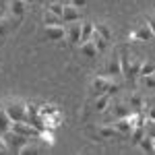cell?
I'll return each instance as SVG.
<instances>
[{
  "instance_id": "obj_3",
  "label": "cell",
  "mask_w": 155,
  "mask_h": 155,
  "mask_svg": "<svg viewBox=\"0 0 155 155\" xmlns=\"http://www.w3.org/2000/svg\"><path fill=\"white\" fill-rule=\"evenodd\" d=\"M6 114H8V118L12 122H23L27 120V107L25 104H17V101H11V104H6Z\"/></svg>"
},
{
  "instance_id": "obj_30",
  "label": "cell",
  "mask_w": 155,
  "mask_h": 155,
  "mask_svg": "<svg viewBox=\"0 0 155 155\" xmlns=\"http://www.w3.org/2000/svg\"><path fill=\"white\" fill-rule=\"evenodd\" d=\"M145 106H147V110H143L145 116H147L149 120H155V101H151V104H149V101H145Z\"/></svg>"
},
{
  "instance_id": "obj_7",
  "label": "cell",
  "mask_w": 155,
  "mask_h": 155,
  "mask_svg": "<svg viewBox=\"0 0 155 155\" xmlns=\"http://www.w3.org/2000/svg\"><path fill=\"white\" fill-rule=\"evenodd\" d=\"M64 35H66V29L62 25H50L44 29V37L50 41H60V39H64Z\"/></svg>"
},
{
  "instance_id": "obj_25",
  "label": "cell",
  "mask_w": 155,
  "mask_h": 155,
  "mask_svg": "<svg viewBox=\"0 0 155 155\" xmlns=\"http://www.w3.org/2000/svg\"><path fill=\"white\" fill-rule=\"evenodd\" d=\"M130 134H132V143H139L145 134H147V132H145V124H141V126H134V128L130 130Z\"/></svg>"
},
{
  "instance_id": "obj_34",
  "label": "cell",
  "mask_w": 155,
  "mask_h": 155,
  "mask_svg": "<svg viewBox=\"0 0 155 155\" xmlns=\"http://www.w3.org/2000/svg\"><path fill=\"white\" fill-rule=\"evenodd\" d=\"M4 25H6V23H2V21H0V33H4Z\"/></svg>"
},
{
  "instance_id": "obj_33",
  "label": "cell",
  "mask_w": 155,
  "mask_h": 155,
  "mask_svg": "<svg viewBox=\"0 0 155 155\" xmlns=\"http://www.w3.org/2000/svg\"><path fill=\"white\" fill-rule=\"evenodd\" d=\"M147 25L151 27V31L155 33V17H147Z\"/></svg>"
},
{
  "instance_id": "obj_11",
  "label": "cell",
  "mask_w": 155,
  "mask_h": 155,
  "mask_svg": "<svg viewBox=\"0 0 155 155\" xmlns=\"http://www.w3.org/2000/svg\"><path fill=\"white\" fill-rule=\"evenodd\" d=\"M128 107H130L132 114H139V112H143L145 110V99L139 93H132L130 99H128Z\"/></svg>"
},
{
  "instance_id": "obj_36",
  "label": "cell",
  "mask_w": 155,
  "mask_h": 155,
  "mask_svg": "<svg viewBox=\"0 0 155 155\" xmlns=\"http://www.w3.org/2000/svg\"><path fill=\"white\" fill-rule=\"evenodd\" d=\"M0 4H2V0H0Z\"/></svg>"
},
{
  "instance_id": "obj_35",
  "label": "cell",
  "mask_w": 155,
  "mask_h": 155,
  "mask_svg": "<svg viewBox=\"0 0 155 155\" xmlns=\"http://www.w3.org/2000/svg\"><path fill=\"white\" fill-rule=\"evenodd\" d=\"M23 2H33V0H23Z\"/></svg>"
},
{
  "instance_id": "obj_22",
  "label": "cell",
  "mask_w": 155,
  "mask_h": 155,
  "mask_svg": "<svg viewBox=\"0 0 155 155\" xmlns=\"http://www.w3.org/2000/svg\"><path fill=\"white\" fill-rule=\"evenodd\" d=\"M147 74H155V62H141V71H139V77H147Z\"/></svg>"
},
{
  "instance_id": "obj_26",
  "label": "cell",
  "mask_w": 155,
  "mask_h": 155,
  "mask_svg": "<svg viewBox=\"0 0 155 155\" xmlns=\"http://www.w3.org/2000/svg\"><path fill=\"white\" fill-rule=\"evenodd\" d=\"M25 107H27V122H31L33 118L39 116V107L37 106H33V104H25Z\"/></svg>"
},
{
  "instance_id": "obj_24",
  "label": "cell",
  "mask_w": 155,
  "mask_h": 155,
  "mask_svg": "<svg viewBox=\"0 0 155 155\" xmlns=\"http://www.w3.org/2000/svg\"><path fill=\"white\" fill-rule=\"evenodd\" d=\"M99 137L112 139V137H116V128H114L112 124H104V126H99Z\"/></svg>"
},
{
  "instance_id": "obj_23",
  "label": "cell",
  "mask_w": 155,
  "mask_h": 155,
  "mask_svg": "<svg viewBox=\"0 0 155 155\" xmlns=\"http://www.w3.org/2000/svg\"><path fill=\"white\" fill-rule=\"evenodd\" d=\"M93 44H95V48H97V54H101V52H106L107 50V39H104V37H99L97 33H93Z\"/></svg>"
},
{
  "instance_id": "obj_21",
  "label": "cell",
  "mask_w": 155,
  "mask_h": 155,
  "mask_svg": "<svg viewBox=\"0 0 155 155\" xmlns=\"http://www.w3.org/2000/svg\"><path fill=\"white\" fill-rule=\"evenodd\" d=\"M93 25H95V33L99 37H104V39H107V41L112 39V31H110V27H107L106 23H93Z\"/></svg>"
},
{
  "instance_id": "obj_15",
  "label": "cell",
  "mask_w": 155,
  "mask_h": 155,
  "mask_svg": "<svg viewBox=\"0 0 155 155\" xmlns=\"http://www.w3.org/2000/svg\"><path fill=\"white\" fill-rule=\"evenodd\" d=\"M110 107H112V114H114V118H126L128 114H132L130 107L126 106V104H110Z\"/></svg>"
},
{
  "instance_id": "obj_2",
  "label": "cell",
  "mask_w": 155,
  "mask_h": 155,
  "mask_svg": "<svg viewBox=\"0 0 155 155\" xmlns=\"http://www.w3.org/2000/svg\"><path fill=\"white\" fill-rule=\"evenodd\" d=\"M2 139H4V143H6V149H12V151H17V153H21L27 143H29V137H23V134H17V132H4L2 134Z\"/></svg>"
},
{
  "instance_id": "obj_13",
  "label": "cell",
  "mask_w": 155,
  "mask_h": 155,
  "mask_svg": "<svg viewBox=\"0 0 155 155\" xmlns=\"http://www.w3.org/2000/svg\"><path fill=\"white\" fill-rule=\"evenodd\" d=\"M68 39H71V44H79L81 41V21L68 23Z\"/></svg>"
},
{
  "instance_id": "obj_17",
  "label": "cell",
  "mask_w": 155,
  "mask_h": 155,
  "mask_svg": "<svg viewBox=\"0 0 155 155\" xmlns=\"http://www.w3.org/2000/svg\"><path fill=\"white\" fill-rule=\"evenodd\" d=\"M81 52H83V56H87V58H95L97 56V48H95V44H93V39L83 41V44H81Z\"/></svg>"
},
{
  "instance_id": "obj_27",
  "label": "cell",
  "mask_w": 155,
  "mask_h": 155,
  "mask_svg": "<svg viewBox=\"0 0 155 155\" xmlns=\"http://www.w3.org/2000/svg\"><path fill=\"white\" fill-rule=\"evenodd\" d=\"M39 114H41L44 118H50V116L58 114V107H56V106H41V107H39Z\"/></svg>"
},
{
  "instance_id": "obj_32",
  "label": "cell",
  "mask_w": 155,
  "mask_h": 155,
  "mask_svg": "<svg viewBox=\"0 0 155 155\" xmlns=\"http://www.w3.org/2000/svg\"><path fill=\"white\" fill-rule=\"evenodd\" d=\"M118 91H120V85L112 83V85H110V89H107V95H114V93H118Z\"/></svg>"
},
{
  "instance_id": "obj_10",
  "label": "cell",
  "mask_w": 155,
  "mask_h": 155,
  "mask_svg": "<svg viewBox=\"0 0 155 155\" xmlns=\"http://www.w3.org/2000/svg\"><path fill=\"white\" fill-rule=\"evenodd\" d=\"M130 116V114H128ZM116 118V124H114V128H116V132H120V134H130V130H132V122H130V118Z\"/></svg>"
},
{
  "instance_id": "obj_12",
  "label": "cell",
  "mask_w": 155,
  "mask_h": 155,
  "mask_svg": "<svg viewBox=\"0 0 155 155\" xmlns=\"http://www.w3.org/2000/svg\"><path fill=\"white\" fill-rule=\"evenodd\" d=\"M93 33H95V25L91 23V21H85V23H81V41H79V44L89 41V39L93 37Z\"/></svg>"
},
{
  "instance_id": "obj_8",
  "label": "cell",
  "mask_w": 155,
  "mask_h": 155,
  "mask_svg": "<svg viewBox=\"0 0 155 155\" xmlns=\"http://www.w3.org/2000/svg\"><path fill=\"white\" fill-rule=\"evenodd\" d=\"M110 85L112 81L107 79V77H99L97 74L95 79H93V85H91V89H93V95H101V93H107V89H110Z\"/></svg>"
},
{
  "instance_id": "obj_31",
  "label": "cell",
  "mask_w": 155,
  "mask_h": 155,
  "mask_svg": "<svg viewBox=\"0 0 155 155\" xmlns=\"http://www.w3.org/2000/svg\"><path fill=\"white\" fill-rule=\"evenodd\" d=\"M72 6H77V8H85L87 4H89V0H71Z\"/></svg>"
},
{
  "instance_id": "obj_20",
  "label": "cell",
  "mask_w": 155,
  "mask_h": 155,
  "mask_svg": "<svg viewBox=\"0 0 155 155\" xmlns=\"http://www.w3.org/2000/svg\"><path fill=\"white\" fill-rule=\"evenodd\" d=\"M44 25L46 27H50V25H64V21H62L60 15H54V12L46 11V15H44Z\"/></svg>"
},
{
  "instance_id": "obj_6",
  "label": "cell",
  "mask_w": 155,
  "mask_h": 155,
  "mask_svg": "<svg viewBox=\"0 0 155 155\" xmlns=\"http://www.w3.org/2000/svg\"><path fill=\"white\" fill-rule=\"evenodd\" d=\"M83 17V8H77L72 4H64V11H62V21L64 23H74V21H81Z\"/></svg>"
},
{
  "instance_id": "obj_19",
  "label": "cell",
  "mask_w": 155,
  "mask_h": 155,
  "mask_svg": "<svg viewBox=\"0 0 155 155\" xmlns=\"http://www.w3.org/2000/svg\"><path fill=\"white\" fill-rule=\"evenodd\" d=\"M107 107H110V95H107V93L97 95V97H95V110L101 114V112H106Z\"/></svg>"
},
{
  "instance_id": "obj_5",
  "label": "cell",
  "mask_w": 155,
  "mask_h": 155,
  "mask_svg": "<svg viewBox=\"0 0 155 155\" xmlns=\"http://www.w3.org/2000/svg\"><path fill=\"white\" fill-rule=\"evenodd\" d=\"M128 37H130V41H151V39H155V33L151 31V27L147 23H143V25H139Z\"/></svg>"
},
{
  "instance_id": "obj_18",
  "label": "cell",
  "mask_w": 155,
  "mask_h": 155,
  "mask_svg": "<svg viewBox=\"0 0 155 155\" xmlns=\"http://www.w3.org/2000/svg\"><path fill=\"white\" fill-rule=\"evenodd\" d=\"M8 8H11V12L15 15V17H23L25 15V2L23 0H11V4H8Z\"/></svg>"
},
{
  "instance_id": "obj_4",
  "label": "cell",
  "mask_w": 155,
  "mask_h": 155,
  "mask_svg": "<svg viewBox=\"0 0 155 155\" xmlns=\"http://www.w3.org/2000/svg\"><path fill=\"white\" fill-rule=\"evenodd\" d=\"M11 130L17 132V134H23V137H29V139H35L37 134H39V130H37L33 124H29L27 120H23V122H12Z\"/></svg>"
},
{
  "instance_id": "obj_29",
  "label": "cell",
  "mask_w": 155,
  "mask_h": 155,
  "mask_svg": "<svg viewBox=\"0 0 155 155\" xmlns=\"http://www.w3.org/2000/svg\"><path fill=\"white\" fill-rule=\"evenodd\" d=\"M46 11H50V12H54V15H60V17H62L64 4H62V2H52V4H50V6L46 8Z\"/></svg>"
},
{
  "instance_id": "obj_28",
  "label": "cell",
  "mask_w": 155,
  "mask_h": 155,
  "mask_svg": "<svg viewBox=\"0 0 155 155\" xmlns=\"http://www.w3.org/2000/svg\"><path fill=\"white\" fill-rule=\"evenodd\" d=\"M139 79L147 89H155V74H147V77H139Z\"/></svg>"
},
{
  "instance_id": "obj_16",
  "label": "cell",
  "mask_w": 155,
  "mask_h": 155,
  "mask_svg": "<svg viewBox=\"0 0 155 155\" xmlns=\"http://www.w3.org/2000/svg\"><path fill=\"white\" fill-rule=\"evenodd\" d=\"M11 124H12V120L8 118L6 110L2 107V110H0V137H2L4 132H8V130H11Z\"/></svg>"
},
{
  "instance_id": "obj_9",
  "label": "cell",
  "mask_w": 155,
  "mask_h": 155,
  "mask_svg": "<svg viewBox=\"0 0 155 155\" xmlns=\"http://www.w3.org/2000/svg\"><path fill=\"white\" fill-rule=\"evenodd\" d=\"M106 74L107 77H122V66H120V56H114L110 58L106 66Z\"/></svg>"
},
{
  "instance_id": "obj_14",
  "label": "cell",
  "mask_w": 155,
  "mask_h": 155,
  "mask_svg": "<svg viewBox=\"0 0 155 155\" xmlns=\"http://www.w3.org/2000/svg\"><path fill=\"white\" fill-rule=\"evenodd\" d=\"M137 145L141 147L143 153H155V139H153V137H149V134H145Z\"/></svg>"
},
{
  "instance_id": "obj_1",
  "label": "cell",
  "mask_w": 155,
  "mask_h": 155,
  "mask_svg": "<svg viewBox=\"0 0 155 155\" xmlns=\"http://www.w3.org/2000/svg\"><path fill=\"white\" fill-rule=\"evenodd\" d=\"M141 58H132L128 52L120 54V66H122V77L126 79H139V71H141Z\"/></svg>"
}]
</instances>
